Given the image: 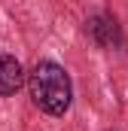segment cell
<instances>
[{
  "mask_svg": "<svg viewBox=\"0 0 128 131\" xmlns=\"http://www.w3.org/2000/svg\"><path fill=\"white\" fill-rule=\"evenodd\" d=\"M28 89H31L34 104L43 113H49V116H61L64 110L70 107V98H73L70 76L55 61H40L34 67L31 76H28Z\"/></svg>",
  "mask_w": 128,
  "mask_h": 131,
  "instance_id": "6da1fadb",
  "label": "cell"
},
{
  "mask_svg": "<svg viewBox=\"0 0 128 131\" xmlns=\"http://www.w3.org/2000/svg\"><path fill=\"white\" fill-rule=\"evenodd\" d=\"M86 34L101 49H119L122 46V31H119L116 18H110V15H92L86 21Z\"/></svg>",
  "mask_w": 128,
  "mask_h": 131,
  "instance_id": "7a4b0ae2",
  "label": "cell"
},
{
  "mask_svg": "<svg viewBox=\"0 0 128 131\" xmlns=\"http://www.w3.org/2000/svg\"><path fill=\"white\" fill-rule=\"evenodd\" d=\"M25 82V70L12 55H0V95H15Z\"/></svg>",
  "mask_w": 128,
  "mask_h": 131,
  "instance_id": "3957f363",
  "label": "cell"
}]
</instances>
